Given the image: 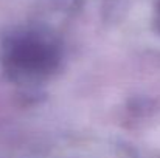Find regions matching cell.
<instances>
[{
	"mask_svg": "<svg viewBox=\"0 0 160 158\" xmlns=\"http://www.w3.org/2000/svg\"><path fill=\"white\" fill-rule=\"evenodd\" d=\"M9 68L22 76H44L58 65V51L36 37H20L8 50Z\"/></svg>",
	"mask_w": 160,
	"mask_h": 158,
	"instance_id": "1",
	"label": "cell"
}]
</instances>
